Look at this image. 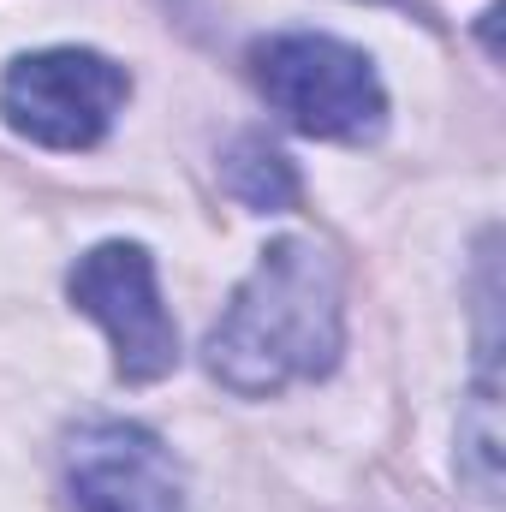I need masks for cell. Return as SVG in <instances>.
I'll return each instance as SVG.
<instances>
[{
  "instance_id": "obj_2",
  "label": "cell",
  "mask_w": 506,
  "mask_h": 512,
  "mask_svg": "<svg viewBox=\"0 0 506 512\" xmlns=\"http://www.w3.org/2000/svg\"><path fill=\"white\" fill-rule=\"evenodd\" d=\"M251 78L262 102L304 137L370 143L387 126V90L364 48L322 30H280L251 48Z\"/></svg>"
},
{
  "instance_id": "obj_6",
  "label": "cell",
  "mask_w": 506,
  "mask_h": 512,
  "mask_svg": "<svg viewBox=\"0 0 506 512\" xmlns=\"http://www.w3.org/2000/svg\"><path fill=\"white\" fill-rule=\"evenodd\" d=\"M221 185L256 209V215H280V209H292L298 203V167L268 143V137H256L245 131L227 155H221Z\"/></svg>"
},
{
  "instance_id": "obj_1",
  "label": "cell",
  "mask_w": 506,
  "mask_h": 512,
  "mask_svg": "<svg viewBox=\"0 0 506 512\" xmlns=\"http://www.w3.org/2000/svg\"><path fill=\"white\" fill-rule=\"evenodd\" d=\"M346 352V274L316 239H274L203 340L209 376L245 399L322 382Z\"/></svg>"
},
{
  "instance_id": "obj_3",
  "label": "cell",
  "mask_w": 506,
  "mask_h": 512,
  "mask_svg": "<svg viewBox=\"0 0 506 512\" xmlns=\"http://www.w3.org/2000/svg\"><path fill=\"white\" fill-rule=\"evenodd\" d=\"M131 96L126 66L96 48L18 54L0 78V120L42 149H96Z\"/></svg>"
},
{
  "instance_id": "obj_4",
  "label": "cell",
  "mask_w": 506,
  "mask_h": 512,
  "mask_svg": "<svg viewBox=\"0 0 506 512\" xmlns=\"http://www.w3.org/2000/svg\"><path fill=\"white\" fill-rule=\"evenodd\" d=\"M66 292L114 340V376L120 382L149 387V382H161V376H173V364H179V328H173V316L161 304L155 262H149L143 245L108 239V245L84 251L78 268L66 274Z\"/></svg>"
},
{
  "instance_id": "obj_5",
  "label": "cell",
  "mask_w": 506,
  "mask_h": 512,
  "mask_svg": "<svg viewBox=\"0 0 506 512\" xmlns=\"http://www.w3.org/2000/svg\"><path fill=\"white\" fill-rule=\"evenodd\" d=\"M72 512H185V477L143 423H84L66 441Z\"/></svg>"
}]
</instances>
